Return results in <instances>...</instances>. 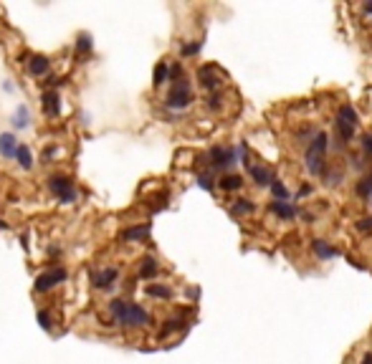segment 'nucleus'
I'll return each instance as SVG.
<instances>
[{"mask_svg":"<svg viewBox=\"0 0 372 364\" xmlns=\"http://www.w3.org/2000/svg\"><path fill=\"white\" fill-rule=\"evenodd\" d=\"M326 132H319L312 144L306 147V169H309V175H317L322 177L324 169H326V162H324V152H326Z\"/></svg>","mask_w":372,"mask_h":364,"instance_id":"nucleus-1","label":"nucleus"},{"mask_svg":"<svg viewBox=\"0 0 372 364\" xmlns=\"http://www.w3.org/2000/svg\"><path fill=\"white\" fill-rule=\"evenodd\" d=\"M192 101V91H190V81L187 79H178L172 81V89L165 99L167 109H185V106Z\"/></svg>","mask_w":372,"mask_h":364,"instance_id":"nucleus-2","label":"nucleus"},{"mask_svg":"<svg viewBox=\"0 0 372 364\" xmlns=\"http://www.w3.org/2000/svg\"><path fill=\"white\" fill-rule=\"evenodd\" d=\"M235 157H238V152H235L233 147H213L210 152H208L210 167H213V169H218V172H223V169L233 167Z\"/></svg>","mask_w":372,"mask_h":364,"instance_id":"nucleus-3","label":"nucleus"},{"mask_svg":"<svg viewBox=\"0 0 372 364\" xmlns=\"http://www.w3.org/2000/svg\"><path fill=\"white\" fill-rule=\"evenodd\" d=\"M63 281H66V268L56 266V268L41 273V276L36 278V291H51L53 286H58V283H63Z\"/></svg>","mask_w":372,"mask_h":364,"instance_id":"nucleus-4","label":"nucleus"},{"mask_svg":"<svg viewBox=\"0 0 372 364\" xmlns=\"http://www.w3.org/2000/svg\"><path fill=\"white\" fill-rule=\"evenodd\" d=\"M48 190L61 200V202H71L76 198V190H74V182L69 177H51L48 180Z\"/></svg>","mask_w":372,"mask_h":364,"instance_id":"nucleus-5","label":"nucleus"},{"mask_svg":"<svg viewBox=\"0 0 372 364\" xmlns=\"http://www.w3.org/2000/svg\"><path fill=\"white\" fill-rule=\"evenodd\" d=\"M147 324H149V314L140 304L129 301V309H127V316L122 321V326H147Z\"/></svg>","mask_w":372,"mask_h":364,"instance_id":"nucleus-6","label":"nucleus"},{"mask_svg":"<svg viewBox=\"0 0 372 364\" xmlns=\"http://www.w3.org/2000/svg\"><path fill=\"white\" fill-rule=\"evenodd\" d=\"M41 106H43V114L46 117H58L61 114V96L58 91H43L41 94Z\"/></svg>","mask_w":372,"mask_h":364,"instance_id":"nucleus-7","label":"nucleus"},{"mask_svg":"<svg viewBox=\"0 0 372 364\" xmlns=\"http://www.w3.org/2000/svg\"><path fill=\"white\" fill-rule=\"evenodd\" d=\"M117 268H104V271H99V273H94L92 276V283H94V288H101V291H109L114 286V281H117Z\"/></svg>","mask_w":372,"mask_h":364,"instance_id":"nucleus-8","label":"nucleus"},{"mask_svg":"<svg viewBox=\"0 0 372 364\" xmlns=\"http://www.w3.org/2000/svg\"><path fill=\"white\" fill-rule=\"evenodd\" d=\"M248 175L253 177V182L258 187H271V182H274V172L261 164H248Z\"/></svg>","mask_w":372,"mask_h":364,"instance_id":"nucleus-9","label":"nucleus"},{"mask_svg":"<svg viewBox=\"0 0 372 364\" xmlns=\"http://www.w3.org/2000/svg\"><path fill=\"white\" fill-rule=\"evenodd\" d=\"M198 79H200V86L208 89V91H215L218 86H221V79H218V74H215V66H203L198 71Z\"/></svg>","mask_w":372,"mask_h":364,"instance_id":"nucleus-10","label":"nucleus"},{"mask_svg":"<svg viewBox=\"0 0 372 364\" xmlns=\"http://www.w3.org/2000/svg\"><path fill=\"white\" fill-rule=\"evenodd\" d=\"M312 250L317 253V258H322V261H329V258H334V255H339L337 248H332L329 243L322 241V238H317V241L312 243Z\"/></svg>","mask_w":372,"mask_h":364,"instance_id":"nucleus-11","label":"nucleus"},{"mask_svg":"<svg viewBox=\"0 0 372 364\" xmlns=\"http://www.w3.org/2000/svg\"><path fill=\"white\" fill-rule=\"evenodd\" d=\"M147 235H149V225L144 223V225H135V228L122 230L119 238H122L124 243H132V241H142V238H147Z\"/></svg>","mask_w":372,"mask_h":364,"instance_id":"nucleus-12","label":"nucleus"},{"mask_svg":"<svg viewBox=\"0 0 372 364\" xmlns=\"http://www.w3.org/2000/svg\"><path fill=\"white\" fill-rule=\"evenodd\" d=\"M15 149H18V142L10 132L0 134V155L3 157H15Z\"/></svg>","mask_w":372,"mask_h":364,"instance_id":"nucleus-13","label":"nucleus"},{"mask_svg":"<svg viewBox=\"0 0 372 364\" xmlns=\"http://www.w3.org/2000/svg\"><path fill=\"white\" fill-rule=\"evenodd\" d=\"M28 71H31L33 76L48 74V58H46V56H33V58L28 61Z\"/></svg>","mask_w":372,"mask_h":364,"instance_id":"nucleus-14","label":"nucleus"},{"mask_svg":"<svg viewBox=\"0 0 372 364\" xmlns=\"http://www.w3.org/2000/svg\"><path fill=\"white\" fill-rule=\"evenodd\" d=\"M127 309H129V301H124V298H114V301L109 304V311H112V316H114L117 324H122V321H124Z\"/></svg>","mask_w":372,"mask_h":364,"instance_id":"nucleus-15","label":"nucleus"},{"mask_svg":"<svg viewBox=\"0 0 372 364\" xmlns=\"http://www.w3.org/2000/svg\"><path fill=\"white\" fill-rule=\"evenodd\" d=\"M218 187L226 190V192L240 190V187H243V177H240V175H223V177H221V182H218Z\"/></svg>","mask_w":372,"mask_h":364,"instance_id":"nucleus-16","label":"nucleus"},{"mask_svg":"<svg viewBox=\"0 0 372 364\" xmlns=\"http://www.w3.org/2000/svg\"><path fill=\"white\" fill-rule=\"evenodd\" d=\"M334 126H337V134H339V144L352 142V137H355V126H352V124H347V121L337 119V121H334Z\"/></svg>","mask_w":372,"mask_h":364,"instance_id":"nucleus-17","label":"nucleus"},{"mask_svg":"<svg viewBox=\"0 0 372 364\" xmlns=\"http://www.w3.org/2000/svg\"><path fill=\"white\" fill-rule=\"evenodd\" d=\"M15 160H18V164L23 167V169H31V167H33V155H31V149H28L26 144H18Z\"/></svg>","mask_w":372,"mask_h":364,"instance_id":"nucleus-18","label":"nucleus"},{"mask_svg":"<svg viewBox=\"0 0 372 364\" xmlns=\"http://www.w3.org/2000/svg\"><path fill=\"white\" fill-rule=\"evenodd\" d=\"M271 212H276L279 218H283V220H291L294 215H296V210H294V205H289V202H271Z\"/></svg>","mask_w":372,"mask_h":364,"instance_id":"nucleus-19","label":"nucleus"},{"mask_svg":"<svg viewBox=\"0 0 372 364\" xmlns=\"http://www.w3.org/2000/svg\"><path fill=\"white\" fill-rule=\"evenodd\" d=\"M140 276L142 278H152V276H157V261L155 258H142V263H140Z\"/></svg>","mask_w":372,"mask_h":364,"instance_id":"nucleus-20","label":"nucleus"},{"mask_svg":"<svg viewBox=\"0 0 372 364\" xmlns=\"http://www.w3.org/2000/svg\"><path fill=\"white\" fill-rule=\"evenodd\" d=\"M167 79H170V66L162 61V63H157V66H155V76H152V83H155V86H162Z\"/></svg>","mask_w":372,"mask_h":364,"instance_id":"nucleus-21","label":"nucleus"},{"mask_svg":"<svg viewBox=\"0 0 372 364\" xmlns=\"http://www.w3.org/2000/svg\"><path fill=\"white\" fill-rule=\"evenodd\" d=\"M337 119H342V121H347V124L355 126V124H357V112H355L349 104H342L339 112H337Z\"/></svg>","mask_w":372,"mask_h":364,"instance_id":"nucleus-22","label":"nucleus"},{"mask_svg":"<svg viewBox=\"0 0 372 364\" xmlns=\"http://www.w3.org/2000/svg\"><path fill=\"white\" fill-rule=\"evenodd\" d=\"M271 195H274V200H279V202H283L289 198V190L283 187V182H279V180H274L271 182Z\"/></svg>","mask_w":372,"mask_h":364,"instance_id":"nucleus-23","label":"nucleus"},{"mask_svg":"<svg viewBox=\"0 0 372 364\" xmlns=\"http://www.w3.org/2000/svg\"><path fill=\"white\" fill-rule=\"evenodd\" d=\"M233 215H248V212H253V202L251 200H235V205L231 207Z\"/></svg>","mask_w":372,"mask_h":364,"instance_id":"nucleus-24","label":"nucleus"},{"mask_svg":"<svg viewBox=\"0 0 372 364\" xmlns=\"http://www.w3.org/2000/svg\"><path fill=\"white\" fill-rule=\"evenodd\" d=\"M28 109H26V106H18V109H15V117H13V124L18 126V129H23V126H28Z\"/></svg>","mask_w":372,"mask_h":364,"instance_id":"nucleus-25","label":"nucleus"},{"mask_svg":"<svg viewBox=\"0 0 372 364\" xmlns=\"http://www.w3.org/2000/svg\"><path fill=\"white\" fill-rule=\"evenodd\" d=\"M357 195H360V198H370V195H372V175H370V177H362V180L357 182Z\"/></svg>","mask_w":372,"mask_h":364,"instance_id":"nucleus-26","label":"nucleus"},{"mask_svg":"<svg viewBox=\"0 0 372 364\" xmlns=\"http://www.w3.org/2000/svg\"><path fill=\"white\" fill-rule=\"evenodd\" d=\"M147 293H149V296H155V298H170V296H172V291H170L167 286H160V283L147 286Z\"/></svg>","mask_w":372,"mask_h":364,"instance_id":"nucleus-27","label":"nucleus"},{"mask_svg":"<svg viewBox=\"0 0 372 364\" xmlns=\"http://www.w3.org/2000/svg\"><path fill=\"white\" fill-rule=\"evenodd\" d=\"M322 177H324V182L329 185V187H334V185H339V182H342V177H344V175H342V172H334V169H329V167H326Z\"/></svg>","mask_w":372,"mask_h":364,"instance_id":"nucleus-28","label":"nucleus"},{"mask_svg":"<svg viewBox=\"0 0 372 364\" xmlns=\"http://www.w3.org/2000/svg\"><path fill=\"white\" fill-rule=\"evenodd\" d=\"M76 51H79V53H84V51H92V36L81 33V36H79V43H76Z\"/></svg>","mask_w":372,"mask_h":364,"instance_id":"nucleus-29","label":"nucleus"},{"mask_svg":"<svg viewBox=\"0 0 372 364\" xmlns=\"http://www.w3.org/2000/svg\"><path fill=\"white\" fill-rule=\"evenodd\" d=\"M178 329H185V324H183V321H175V319H172V321H165V326H162V331H160V334H162V336H167L170 331H178Z\"/></svg>","mask_w":372,"mask_h":364,"instance_id":"nucleus-30","label":"nucleus"},{"mask_svg":"<svg viewBox=\"0 0 372 364\" xmlns=\"http://www.w3.org/2000/svg\"><path fill=\"white\" fill-rule=\"evenodd\" d=\"M200 48H203V43L198 40V43H187V46H183V51H180V53H183V56H195Z\"/></svg>","mask_w":372,"mask_h":364,"instance_id":"nucleus-31","label":"nucleus"},{"mask_svg":"<svg viewBox=\"0 0 372 364\" xmlns=\"http://www.w3.org/2000/svg\"><path fill=\"white\" fill-rule=\"evenodd\" d=\"M362 152L367 155V157H372V134H362Z\"/></svg>","mask_w":372,"mask_h":364,"instance_id":"nucleus-32","label":"nucleus"},{"mask_svg":"<svg viewBox=\"0 0 372 364\" xmlns=\"http://www.w3.org/2000/svg\"><path fill=\"white\" fill-rule=\"evenodd\" d=\"M38 324L43 326V329H51V316H48V311H38Z\"/></svg>","mask_w":372,"mask_h":364,"instance_id":"nucleus-33","label":"nucleus"},{"mask_svg":"<svg viewBox=\"0 0 372 364\" xmlns=\"http://www.w3.org/2000/svg\"><path fill=\"white\" fill-rule=\"evenodd\" d=\"M198 185L203 187V190H213V177L205 172V175H198Z\"/></svg>","mask_w":372,"mask_h":364,"instance_id":"nucleus-34","label":"nucleus"},{"mask_svg":"<svg viewBox=\"0 0 372 364\" xmlns=\"http://www.w3.org/2000/svg\"><path fill=\"white\" fill-rule=\"evenodd\" d=\"M357 230H360V233H372V218L360 220V223H357Z\"/></svg>","mask_w":372,"mask_h":364,"instance_id":"nucleus-35","label":"nucleus"},{"mask_svg":"<svg viewBox=\"0 0 372 364\" xmlns=\"http://www.w3.org/2000/svg\"><path fill=\"white\" fill-rule=\"evenodd\" d=\"M221 94H210V99H208V106H210V109H221Z\"/></svg>","mask_w":372,"mask_h":364,"instance_id":"nucleus-36","label":"nucleus"},{"mask_svg":"<svg viewBox=\"0 0 372 364\" xmlns=\"http://www.w3.org/2000/svg\"><path fill=\"white\" fill-rule=\"evenodd\" d=\"M170 79H172V81H178V79H183V66H180V63H175V66L170 69Z\"/></svg>","mask_w":372,"mask_h":364,"instance_id":"nucleus-37","label":"nucleus"},{"mask_svg":"<svg viewBox=\"0 0 372 364\" xmlns=\"http://www.w3.org/2000/svg\"><path fill=\"white\" fill-rule=\"evenodd\" d=\"M312 192V185H301V190H299V195H309Z\"/></svg>","mask_w":372,"mask_h":364,"instance_id":"nucleus-38","label":"nucleus"},{"mask_svg":"<svg viewBox=\"0 0 372 364\" xmlns=\"http://www.w3.org/2000/svg\"><path fill=\"white\" fill-rule=\"evenodd\" d=\"M362 364H372V354H370V352L362 357Z\"/></svg>","mask_w":372,"mask_h":364,"instance_id":"nucleus-39","label":"nucleus"},{"mask_svg":"<svg viewBox=\"0 0 372 364\" xmlns=\"http://www.w3.org/2000/svg\"><path fill=\"white\" fill-rule=\"evenodd\" d=\"M362 10H365V13H370V15H372V3H365V5H362Z\"/></svg>","mask_w":372,"mask_h":364,"instance_id":"nucleus-40","label":"nucleus"},{"mask_svg":"<svg viewBox=\"0 0 372 364\" xmlns=\"http://www.w3.org/2000/svg\"><path fill=\"white\" fill-rule=\"evenodd\" d=\"M8 228V223H3V220H0V230H5Z\"/></svg>","mask_w":372,"mask_h":364,"instance_id":"nucleus-41","label":"nucleus"}]
</instances>
